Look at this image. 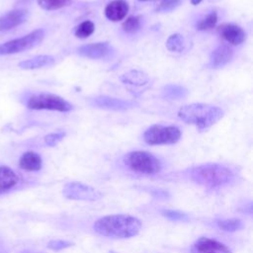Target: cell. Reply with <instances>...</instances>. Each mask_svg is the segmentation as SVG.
<instances>
[{"label":"cell","mask_w":253,"mask_h":253,"mask_svg":"<svg viewBox=\"0 0 253 253\" xmlns=\"http://www.w3.org/2000/svg\"><path fill=\"white\" fill-rule=\"evenodd\" d=\"M19 166L21 169L35 172L39 171L42 166V157L35 151H27L25 152L20 160H19Z\"/></svg>","instance_id":"2e32d148"},{"label":"cell","mask_w":253,"mask_h":253,"mask_svg":"<svg viewBox=\"0 0 253 253\" xmlns=\"http://www.w3.org/2000/svg\"><path fill=\"white\" fill-rule=\"evenodd\" d=\"M218 35L227 42L238 45L245 41V32L242 28L234 24H222L217 28Z\"/></svg>","instance_id":"8fae6325"},{"label":"cell","mask_w":253,"mask_h":253,"mask_svg":"<svg viewBox=\"0 0 253 253\" xmlns=\"http://www.w3.org/2000/svg\"><path fill=\"white\" fill-rule=\"evenodd\" d=\"M140 1H148V0H140ZM160 1L162 2V1H164V0H160Z\"/></svg>","instance_id":"1f68e13d"},{"label":"cell","mask_w":253,"mask_h":253,"mask_svg":"<svg viewBox=\"0 0 253 253\" xmlns=\"http://www.w3.org/2000/svg\"><path fill=\"white\" fill-rule=\"evenodd\" d=\"M65 136V132L59 131V132H53L49 133L44 136V142L48 146H54L56 145L63 137Z\"/></svg>","instance_id":"83f0119b"},{"label":"cell","mask_w":253,"mask_h":253,"mask_svg":"<svg viewBox=\"0 0 253 253\" xmlns=\"http://www.w3.org/2000/svg\"><path fill=\"white\" fill-rule=\"evenodd\" d=\"M55 58L52 55H38L30 59L21 61L18 65L22 69H38L44 66H49L53 64Z\"/></svg>","instance_id":"ac0fdd59"},{"label":"cell","mask_w":253,"mask_h":253,"mask_svg":"<svg viewBox=\"0 0 253 253\" xmlns=\"http://www.w3.org/2000/svg\"><path fill=\"white\" fill-rule=\"evenodd\" d=\"M233 58V50L225 44L215 47L210 56V66L211 68H220L226 65Z\"/></svg>","instance_id":"5bb4252c"},{"label":"cell","mask_w":253,"mask_h":253,"mask_svg":"<svg viewBox=\"0 0 253 253\" xmlns=\"http://www.w3.org/2000/svg\"><path fill=\"white\" fill-rule=\"evenodd\" d=\"M73 245V242L68 241V240H61V239H57V240H51L48 243V248H50L51 250L54 251H58V250H62L65 249L67 247H70Z\"/></svg>","instance_id":"f1b7e54d"},{"label":"cell","mask_w":253,"mask_h":253,"mask_svg":"<svg viewBox=\"0 0 253 253\" xmlns=\"http://www.w3.org/2000/svg\"><path fill=\"white\" fill-rule=\"evenodd\" d=\"M95 31V25L91 21L82 22L75 30V36L79 39H86L91 36Z\"/></svg>","instance_id":"cb8c5ba5"},{"label":"cell","mask_w":253,"mask_h":253,"mask_svg":"<svg viewBox=\"0 0 253 253\" xmlns=\"http://www.w3.org/2000/svg\"><path fill=\"white\" fill-rule=\"evenodd\" d=\"M217 22V14L215 12H211L210 14H208L207 16H205L204 18H202L196 25L198 30L201 31H206V30H210L212 29L215 24Z\"/></svg>","instance_id":"603a6c76"},{"label":"cell","mask_w":253,"mask_h":253,"mask_svg":"<svg viewBox=\"0 0 253 253\" xmlns=\"http://www.w3.org/2000/svg\"><path fill=\"white\" fill-rule=\"evenodd\" d=\"M93 105L96 106L97 108L106 109V110L126 111L133 108L135 106V103L128 100L117 99V98H112L108 96H101L93 100Z\"/></svg>","instance_id":"7c38bea8"},{"label":"cell","mask_w":253,"mask_h":253,"mask_svg":"<svg viewBox=\"0 0 253 253\" xmlns=\"http://www.w3.org/2000/svg\"><path fill=\"white\" fill-rule=\"evenodd\" d=\"M122 81L126 84H130L134 86H141L147 83L148 76L142 71L139 70H129L124 73L121 77Z\"/></svg>","instance_id":"d6986e66"},{"label":"cell","mask_w":253,"mask_h":253,"mask_svg":"<svg viewBox=\"0 0 253 253\" xmlns=\"http://www.w3.org/2000/svg\"><path fill=\"white\" fill-rule=\"evenodd\" d=\"M111 49L112 47L108 42H95L81 45L77 49V52L83 57L98 59L106 57L110 53Z\"/></svg>","instance_id":"4fadbf2b"},{"label":"cell","mask_w":253,"mask_h":253,"mask_svg":"<svg viewBox=\"0 0 253 253\" xmlns=\"http://www.w3.org/2000/svg\"><path fill=\"white\" fill-rule=\"evenodd\" d=\"M162 215L172 221H187L190 218L187 213L173 210L162 211Z\"/></svg>","instance_id":"4316f807"},{"label":"cell","mask_w":253,"mask_h":253,"mask_svg":"<svg viewBox=\"0 0 253 253\" xmlns=\"http://www.w3.org/2000/svg\"><path fill=\"white\" fill-rule=\"evenodd\" d=\"M124 164L132 172L153 175L159 173L162 169L161 161L152 153L142 150H136L126 153L124 158Z\"/></svg>","instance_id":"277c9868"},{"label":"cell","mask_w":253,"mask_h":253,"mask_svg":"<svg viewBox=\"0 0 253 253\" xmlns=\"http://www.w3.org/2000/svg\"><path fill=\"white\" fill-rule=\"evenodd\" d=\"M202 1H203V0H191V3H192L193 5H198V4H200Z\"/></svg>","instance_id":"4dcf8cb0"},{"label":"cell","mask_w":253,"mask_h":253,"mask_svg":"<svg viewBox=\"0 0 253 253\" xmlns=\"http://www.w3.org/2000/svg\"><path fill=\"white\" fill-rule=\"evenodd\" d=\"M27 107L32 110H49L57 112H69L72 105L63 98L49 93L32 95L27 101Z\"/></svg>","instance_id":"5b68a950"},{"label":"cell","mask_w":253,"mask_h":253,"mask_svg":"<svg viewBox=\"0 0 253 253\" xmlns=\"http://www.w3.org/2000/svg\"><path fill=\"white\" fill-rule=\"evenodd\" d=\"M44 38V31L42 29L35 30L21 38L8 41L0 44V55L13 54L22 52L35 47L40 44Z\"/></svg>","instance_id":"8992f818"},{"label":"cell","mask_w":253,"mask_h":253,"mask_svg":"<svg viewBox=\"0 0 253 253\" xmlns=\"http://www.w3.org/2000/svg\"><path fill=\"white\" fill-rule=\"evenodd\" d=\"M191 179L204 187L214 189L228 185L234 179V173L228 167L217 163L195 166L190 170Z\"/></svg>","instance_id":"3957f363"},{"label":"cell","mask_w":253,"mask_h":253,"mask_svg":"<svg viewBox=\"0 0 253 253\" xmlns=\"http://www.w3.org/2000/svg\"><path fill=\"white\" fill-rule=\"evenodd\" d=\"M178 117L185 123L194 125L199 129H206L216 124L223 117V111L213 105L193 103L181 107L178 111Z\"/></svg>","instance_id":"7a4b0ae2"},{"label":"cell","mask_w":253,"mask_h":253,"mask_svg":"<svg viewBox=\"0 0 253 253\" xmlns=\"http://www.w3.org/2000/svg\"><path fill=\"white\" fill-rule=\"evenodd\" d=\"M70 0H38V4L44 10H57L65 7Z\"/></svg>","instance_id":"d4e9b609"},{"label":"cell","mask_w":253,"mask_h":253,"mask_svg":"<svg viewBox=\"0 0 253 253\" xmlns=\"http://www.w3.org/2000/svg\"><path fill=\"white\" fill-rule=\"evenodd\" d=\"M140 19L139 17H129L122 25L123 30L127 34H134L139 30Z\"/></svg>","instance_id":"484cf974"},{"label":"cell","mask_w":253,"mask_h":253,"mask_svg":"<svg viewBox=\"0 0 253 253\" xmlns=\"http://www.w3.org/2000/svg\"><path fill=\"white\" fill-rule=\"evenodd\" d=\"M18 175L8 166H0V194H3L16 186Z\"/></svg>","instance_id":"e0dca14e"},{"label":"cell","mask_w":253,"mask_h":253,"mask_svg":"<svg viewBox=\"0 0 253 253\" xmlns=\"http://www.w3.org/2000/svg\"><path fill=\"white\" fill-rule=\"evenodd\" d=\"M29 12L24 9H17L7 12L0 17V32L12 30L27 21Z\"/></svg>","instance_id":"30bf717a"},{"label":"cell","mask_w":253,"mask_h":253,"mask_svg":"<svg viewBox=\"0 0 253 253\" xmlns=\"http://www.w3.org/2000/svg\"><path fill=\"white\" fill-rule=\"evenodd\" d=\"M181 137V131L177 126L153 125L143 133L144 141L149 145L174 144Z\"/></svg>","instance_id":"52a82bcc"},{"label":"cell","mask_w":253,"mask_h":253,"mask_svg":"<svg viewBox=\"0 0 253 253\" xmlns=\"http://www.w3.org/2000/svg\"><path fill=\"white\" fill-rule=\"evenodd\" d=\"M128 12V4L125 0H114L105 8V16L113 21L118 22L123 20Z\"/></svg>","instance_id":"9a60e30c"},{"label":"cell","mask_w":253,"mask_h":253,"mask_svg":"<svg viewBox=\"0 0 253 253\" xmlns=\"http://www.w3.org/2000/svg\"><path fill=\"white\" fill-rule=\"evenodd\" d=\"M187 94V90L179 85H168L163 90V95L171 100H178Z\"/></svg>","instance_id":"7402d4cb"},{"label":"cell","mask_w":253,"mask_h":253,"mask_svg":"<svg viewBox=\"0 0 253 253\" xmlns=\"http://www.w3.org/2000/svg\"><path fill=\"white\" fill-rule=\"evenodd\" d=\"M62 194L65 198L75 201L95 202L102 198V193L97 189L81 182H68L64 185Z\"/></svg>","instance_id":"ba28073f"},{"label":"cell","mask_w":253,"mask_h":253,"mask_svg":"<svg viewBox=\"0 0 253 253\" xmlns=\"http://www.w3.org/2000/svg\"><path fill=\"white\" fill-rule=\"evenodd\" d=\"M191 250L192 253H232L224 243L210 237H200Z\"/></svg>","instance_id":"9c48e42d"},{"label":"cell","mask_w":253,"mask_h":253,"mask_svg":"<svg viewBox=\"0 0 253 253\" xmlns=\"http://www.w3.org/2000/svg\"><path fill=\"white\" fill-rule=\"evenodd\" d=\"M215 224L216 226L227 232H234L237 230H240L244 227V224L242 220L238 218H220V219H215Z\"/></svg>","instance_id":"ffe728a7"},{"label":"cell","mask_w":253,"mask_h":253,"mask_svg":"<svg viewBox=\"0 0 253 253\" xmlns=\"http://www.w3.org/2000/svg\"><path fill=\"white\" fill-rule=\"evenodd\" d=\"M140 219L129 214H110L97 219L93 224L94 231L110 238H130L141 229Z\"/></svg>","instance_id":"6da1fadb"},{"label":"cell","mask_w":253,"mask_h":253,"mask_svg":"<svg viewBox=\"0 0 253 253\" xmlns=\"http://www.w3.org/2000/svg\"><path fill=\"white\" fill-rule=\"evenodd\" d=\"M166 47L173 52H181L185 48V40L180 34L171 35L166 41Z\"/></svg>","instance_id":"44dd1931"},{"label":"cell","mask_w":253,"mask_h":253,"mask_svg":"<svg viewBox=\"0 0 253 253\" xmlns=\"http://www.w3.org/2000/svg\"><path fill=\"white\" fill-rule=\"evenodd\" d=\"M180 4L181 0H164L160 3L157 10L161 12H169L176 9Z\"/></svg>","instance_id":"f546056e"}]
</instances>
